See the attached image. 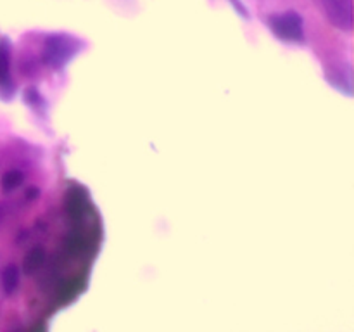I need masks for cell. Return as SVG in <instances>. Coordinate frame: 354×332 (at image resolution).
Here are the masks:
<instances>
[{
	"label": "cell",
	"instance_id": "1",
	"mask_svg": "<svg viewBox=\"0 0 354 332\" xmlns=\"http://www.w3.org/2000/svg\"><path fill=\"white\" fill-rule=\"evenodd\" d=\"M80 42L82 40L71 37V35H64V33L50 35V37L45 40V48H44L45 64L50 66V68L61 69L62 66L68 64V62L78 54Z\"/></svg>",
	"mask_w": 354,
	"mask_h": 332
},
{
	"label": "cell",
	"instance_id": "2",
	"mask_svg": "<svg viewBox=\"0 0 354 332\" xmlns=\"http://www.w3.org/2000/svg\"><path fill=\"white\" fill-rule=\"evenodd\" d=\"M268 26L280 40L290 44H304V21L296 10L273 14L268 17Z\"/></svg>",
	"mask_w": 354,
	"mask_h": 332
},
{
	"label": "cell",
	"instance_id": "3",
	"mask_svg": "<svg viewBox=\"0 0 354 332\" xmlns=\"http://www.w3.org/2000/svg\"><path fill=\"white\" fill-rule=\"evenodd\" d=\"M322 10L325 19L334 28L351 31L353 28V2L351 0H313Z\"/></svg>",
	"mask_w": 354,
	"mask_h": 332
},
{
	"label": "cell",
	"instance_id": "4",
	"mask_svg": "<svg viewBox=\"0 0 354 332\" xmlns=\"http://www.w3.org/2000/svg\"><path fill=\"white\" fill-rule=\"evenodd\" d=\"M325 78L334 89L341 90L348 97L353 95V71L348 62H337L325 68Z\"/></svg>",
	"mask_w": 354,
	"mask_h": 332
},
{
	"label": "cell",
	"instance_id": "5",
	"mask_svg": "<svg viewBox=\"0 0 354 332\" xmlns=\"http://www.w3.org/2000/svg\"><path fill=\"white\" fill-rule=\"evenodd\" d=\"M44 261H45V249L41 248V246H37V248L30 249L23 259V273L28 277L35 275V273L41 268Z\"/></svg>",
	"mask_w": 354,
	"mask_h": 332
},
{
	"label": "cell",
	"instance_id": "6",
	"mask_svg": "<svg viewBox=\"0 0 354 332\" xmlns=\"http://www.w3.org/2000/svg\"><path fill=\"white\" fill-rule=\"evenodd\" d=\"M21 280V272L16 265H7L2 270V275H0V284H2V289L7 296H12L14 293L19 287Z\"/></svg>",
	"mask_w": 354,
	"mask_h": 332
},
{
	"label": "cell",
	"instance_id": "7",
	"mask_svg": "<svg viewBox=\"0 0 354 332\" xmlns=\"http://www.w3.org/2000/svg\"><path fill=\"white\" fill-rule=\"evenodd\" d=\"M23 173L17 172V169H9L7 173H3L2 180H0V187H2L3 192H12L23 183Z\"/></svg>",
	"mask_w": 354,
	"mask_h": 332
},
{
	"label": "cell",
	"instance_id": "8",
	"mask_svg": "<svg viewBox=\"0 0 354 332\" xmlns=\"http://www.w3.org/2000/svg\"><path fill=\"white\" fill-rule=\"evenodd\" d=\"M9 80V48L6 44L0 45V85H6Z\"/></svg>",
	"mask_w": 354,
	"mask_h": 332
},
{
	"label": "cell",
	"instance_id": "9",
	"mask_svg": "<svg viewBox=\"0 0 354 332\" xmlns=\"http://www.w3.org/2000/svg\"><path fill=\"white\" fill-rule=\"evenodd\" d=\"M228 2H230L232 6L235 7V10H237V12H239V16H242V17H245V19H249L248 7H245L244 3L241 2V0H228Z\"/></svg>",
	"mask_w": 354,
	"mask_h": 332
},
{
	"label": "cell",
	"instance_id": "10",
	"mask_svg": "<svg viewBox=\"0 0 354 332\" xmlns=\"http://www.w3.org/2000/svg\"><path fill=\"white\" fill-rule=\"evenodd\" d=\"M3 216H6V204H0V223H2Z\"/></svg>",
	"mask_w": 354,
	"mask_h": 332
}]
</instances>
